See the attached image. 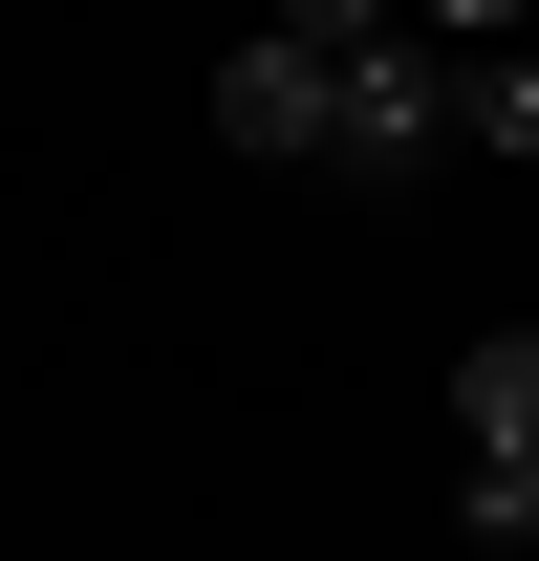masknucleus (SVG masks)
Wrapping results in <instances>:
<instances>
[{
    "instance_id": "nucleus-5",
    "label": "nucleus",
    "mask_w": 539,
    "mask_h": 561,
    "mask_svg": "<svg viewBox=\"0 0 539 561\" xmlns=\"http://www.w3.org/2000/svg\"><path fill=\"white\" fill-rule=\"evenodd\" d=\"M454 518H474V540H539V454H474V476H454Z\"/></svg>"
},
{
    "instance_id": "nucleus-7",
    "label": "nucleus",
    "mask_w": 539,
    "mask_h": 561,
    "mask_svg": "<svg viewBox=\"0 0 539 561\" xmlns=\"http://www.w3.org/2000/svg\"><path fill=\"white\" fill-rule=\"evenodd\" d=\"M432 44H539V0H410Z\"/></svg>"
},
{
    "instance_id": "nucleus-6",
    "label": "nucleus",
    "mask_w": 539,
    "mask_h": 561,
    "mask_svg": "<svg viewBox=\"0 0 539 561\" xmlns=\"http://www.w3.org/2000/svg\"><path fill=\"white\" fill-rule=\"evenodd\" d=\"M410 0H280V44H302V66H345V44H389Z\"/></svg>"
},
{
    "instance_id": "nucleus-4",
    "label": "nucleus",
    "mask_w": 539,
    "mask_h": 561,
    "mask_svg": "<svg viewBox=\"0 0 539 561\" xmlns=\"http://www.w3.org/2000/svg\"><path fill=\"white\" fill-rule=\"evenodd\" d=\"M454 130H474V151H518V173H539V44H474V66H454Z\"/></svg>"
},
{
    "instance_id": "nucleus-1",
    "label": "nucleus",
    "mask_w": 539,
    "mask_h": 561,
    "mask_svg": "<svg viewBox=\"0 0 539 561\" xmlns=\"http://www.w3.org/2000/svg\"><path fill=\"white\" fill-rule=\"evenodd\" d=\"M324 151L367 173V195L432 173V151H454V44H410V22H389V44H345V66H324Z\"/></svg>"
},
{
    "instance_id": "nucleus-2",
    "label": "nucleus",
    "mask_w": 539,
    "mask_h": 561,
    "mask_svg": "<svg viewBox=\"0 0 539 561\" xmlns=\"http://www.w3.org/2000/svg\"><path fill=\"white\" fill-rule=\"evenodd\" d=\"M216 151H324V66H302V44H216Z\"/></svg>"
},
{
    "instance_id": "nucleus-3",
    "label": "nucleus",
    "mask_w": 539,
    "mask_h": 561,
    "mask_svg": "<svg viewBox=\"0 0 539 561\" xmlns=\"http://www.w3.org/2000/svg\"><path fill=\"white\" fill-rule=\"evenodd\" d=\"M454 432L474 454H539V324H474L454 346Z\"/></svg>"
}]
</instances>
